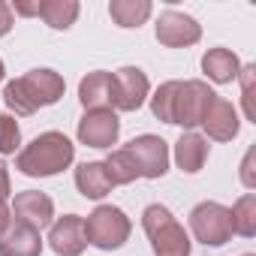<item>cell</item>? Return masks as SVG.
Wrapping results in <instances>:
<instances>
[{"label": "cell", "instance_id": "obj_1", "mask_svg": "<svg viewBox=\"0 0 256 256\" xmlns=\"http://www.w3.org/2000/svg\"><path fill=\"white\" fill-rule=\"evenodd\" d=\"M64 88L66 84H64V78L54 70H30L22 78L6 82L4 102H6L10 112L28 118V114H34L42 106H54L64 96Z\"/></svg>", "mask_w": 256, "mask_h": 256}, {"label": "cell", "instance_id": "obj_2", "mask_svg": "<svg viewBox=\"0 0 256 256\" xmlns=\"http://www.w3.org/2000/svg\"><path fill=\"white\" fill-rule=\"evenodd\" d=\"M76 157V145L64 133H42L36 136L16 160V169L28 178H48L64 172Z\"/></svg>", "mask_w": 256, "mask_h": 256}, {"label": "cell", "instance_id": "obj_3", "mask_svg": "<svg viewBox=\"0 0 256 256\" xmlns=\"http://www.w3.org/2000/svg\"><path fill=\"white\" fill-rule=\"evenodd\" d=\"M142 229L157 256H190V238L166 205H148L142 211Z\"/></svg>", "mask_w": 256, "mask_h": 256}, {"label": "cell", "instance_id": "obj_4", "mask_svg": "<svg viewBox=\"0 0 256 256\" xmlns=\"http://www.w3.org/2000/svg\"><path fill=\"white\" fill-rule=\"evenodd\" d=\"M84 238L100 250H118L130 238V217L114 205H100L84 220Z\"/></svg>", "mask_w": 256, "mask_h": 256}, {"label": "cell", "instance_id": "obj_5", "mask_svg": "<svg viewBox=\"0 0 256 256\" xmlns=\"http://www.w3.org/2000/svg\"><path fill=\"white\" fill-rule=\"evenodd\" d=\"M190 232L205 247H223L226 241H232L229 208L220 202H199L190 211Z\"/></svg>", "mask_w": 256, "mask_h": 256}, {"label": "cell", "instance_id": "obj_6", "mask_svg": "<svg viewBox=\"0 0 256 256\" xmlns=\"http://www.w3.org/2000/svg\"><path fill=\"white\" fill-rule=\"evenodd\" d=\"M214 96H217V94H214L205 82H199V78L178 82L175 102H172V124L187 126V133H190L193 126H199V124H202L205 108H208V102H211Z\"/></svg>", "mask_w": 256, "mask_h": 256}, {"label": "cell", "instance_id": "obj_7", "mask_svg": "<svg viewBox=\"0 0 256 256\" xmlns=\"http://www.w3.org/2000/svg\"><path fill=\"white\" fill-rule=\"evenodd\" d=\"M112 108L120 112H136L145 106L148 100V76L139 66H120L118 72H112Z\"/></svg>", "mask_w": 256, "mask_h": 256}, {"label": "cell", "instance_id": "obj_8", "mask_svg": "<svg viewBox=\"0 0 256 256\" xmlns=\"http://www.w3.org/2000/svg\"><path fill=\"white\" fill-rule=\"evenodd\" d=\"M120 136V120L112 108H94L84 112L78 120V142L88 148H112Z\"/></svg>", "mask_w": 256, "mask_h": 256}, {"label": "cell", "instance_id": "obj_9", "mask_svg": "<svg viewBox=\"0 0 256 256\" xmlns=\"http://www.w3.org/2000/svg\"><path fill=\"white\" fill-rule=\"evenodd\" d=\"M126 151L136 160L139 178H163L169 172V145L160 136H136Z\"/></svg>", "mask_w": 256, "mask_h": 256}, {"label": "cell", "instance_id": "obj_10", "mask_svg": "<svg viewBox=\"0 0 256 256\" xmlns=\"http://www.w3.org/2000/svg\"><path fill=\"white\" fill-rule=\"evenodd\" d=\"M202 36V28L193 16H184V12H175V10H166L157 22V42L166 46V48H187V46H196Z\"/></svg>", "mask_w": 256, "mask_h": 256}, {"label": "cell", "instance_id": "obj_11", "mask_svg": "<svg viewBox=\"0 0 256 256\" xmlns=\"http://www.w3.org/2000/svg\"><path fill=\"white\" fill-rule=\"evenodd\" d=\"M12 220L16 223H24V226H30V229H46V226H52L54 223V202L46 196V193H40V190H24V193H18L16 199H12Z\"/></svg>", "mask_w": 256, "mask_h": 256}, {"label": "cell", "instance_id": "obj_12", "mask_svg": "<svg viewBox=\"0 0 256 256\" xmlns=\"http://www.w3.org/2000/svg\"><path fill=\"white\" fill-rule=\"evenodd\" d=\"M48 244L58 256H82L84 247H88V238H84V220L78 214H64L52 223V232H48Z\"/></svg>", "mask_w": 256, "mask_h": 256}, {"label": "cell", "instance_id": "obj_13", "mask_svg": "<svg viewBox=\"0 0 256 256\" xmlns=\"http://www.w3.org/2000/svg\"><path fill=\"white\" fill-rule=\"evenodd\" d=\"M202 126L205 133L214 139V142H232L241 130V120H238V108L223 100V96H214L205 108V118H202Z\"/></svg>", "mask_w": 256, "mask_h": 256}, {"label": "cell", "instance_id": "obj_14", "mask_svg": "<svg viewBox=\"0 0 256 256\" xmlns=\"http://www.w3.org/2000/svg\"><path fill=\"white\" fill-rule=\"evenodd\" d=\"M42 253V238L36 229L24 223H10L6 232L0 235V256H40Z\"/></svg>", "mask_w": 256, "mask_h": 256}, {"label": "cell", "instance_id": "obj_15", "mask_svg": "<svg viewBox=\"0 0 256 256\" xmlns=\"http://www.w3.org/2000/svg\"><path fill=\"white\" fill-rule=\"evenodd\" d=\"M112 72L106 70H94L78 82V100L84 106V112L94 108H112Z\"/></svg>", "mask_w": 256, "mask_h": 256}, {"label": "cell", "instance_id": "obj_16", "mask_svg": "<svg viewBox=\"0 0 256 256\" xmlns=\"http://www.w3.org/2000/svg\"><path fill=\"white\" fill-rule=\"evenodd\" d=\"M76 187H78V193H82L84 199H102L106 193H112L114 181H112L106 163L90 160V163H82V166L76 169Z\"/></svg>", "mask_w": 256, "mask_h": 256}, {"label": "cell", "instance_id": "obj_17", "mask_svg": "<svg viewBox=\"0 0 256 256\" xmlns=\"http://www.w3.org/2000/svg\"><path fill=\"white\" fill-rule=\"evenodd\" d=\"M202 72L217 84H229L238 78L241 64H238L235 52H229V48H208L202 54Z\"/></svg>", "mask_w": 256, "mask_h": 256}, {"label": "cell", "instance_id": "obj_18", "mask_svg": "<svg viewBox=\"0 0 256 256\" xmlns=\"http://www.w3.org/2000/svg\"><path fill=\"white\" fill-rule=\"evenodd\" d=\"M208 160V139H202L199 133H184L175 142V163L181 172H199Z\"/></svg>", "mask_w": 256, "mask_h": 256}, {"label": "cell", "instance_id": "obj_19", "mask_svg": "<svg viewBox=\"0 0 256 256\" xmlns=\"http://www.w3.org/2000/svg\"><path fill=\"white\" fill-rule=\"evenodd\" d=\"M108 16L118 28H139L148 22L151 16V4L148 0H112L108 4Z\"/></svg>", "mask_w": 256, "mask_h": 256}, {"label": "cell", "instance_id": "obj_20", "mask_svg": "<svg viewBox=\"0 0 256 256\" xmlns=\"http://www.w3.org/2000/svg\"><path fill=\"white\" fill-rule=\"evenodd\" d=\"M40 18L54 30H66L78 18V4L76 0H40Z\"/></svg>", "mask_w": 256, "mask_h": 256}, {"label": "cell", "instance_id": "obj_21", "mask_svg": "<svg viewBox=\"0 0 256 256\" xmlns=\"http://www.w3.org/2000/svg\"><path fill=\"white\" fill-rule=\"evenodd\" d=\"M229 223H232V235H241V238L256 235V196L253 193H244L229 208Z\"/></svg>", "mask_w": 256, "mask_h": 256}, {"label": "cell", "instance_id": "obj_22", "mask_svg": "<svg viewBox=\"0 0 256 256\" xmlns=\"http://www.w3.org/2000/svg\"><path fill=\"white\" fill-rule=\"evenodd\" d=\"M106 169H108V175H112L114 187H118V184H133V181L139 178L136 160L130 157V151H126V148L112 151V154H108V160H106Z\"/></svg>", "mask_w": 256, "mask_h": 256}, {"label": "cell", "instance_id": "obj_23", "mask_svg": "<svg viewBox=\"0 0 256 256\" xmlns=\"http://www.w3.org/2000/svg\"><path fill=\"white\" fill-rule=\"evenodd\" d=\"M175 90H178V82H163V84L157 88V94L151 96V112H154V118H160L163 124H172Z\"/></svg>", "mask_w": 256, "mask_h": 256}, {"label": "cell", "instance_id": "obj_24", "mask_svg": "<svg viewBox=\"0 0 256 256\" xmlns=\"http://www.w3.org/2000/svg\"><path fill=\"white\" fill-rule=\"evenodd\" d=\"M22 145V130L12 114H0V154H16Z\"/></svg>", "mask_w": 256, "mask_h": 256}, {"label": "cell", "instance_id": "obj_25", "mask_svg": "<svg viewBox=\"0 0 256 256\" xmlns=\"http://www.w3.org/2000/svg\"><path fill=\"white\" fill-rule=\"evenodd\" d=\"M253 72H256V66H244L238 76H241V94H244V112H247V118L250 120H256V108H253Z\"/></svg>", "mask_w": 256, "mask_h": 256}, {"label": "cell", "instance_id": "obj_26", "mask_svg": "<svg viewBox=\"0 0 256 256\" xmlns=\"http://www.w3.org/2000/svg\"><path fill=\"white\" fill-rule=\"evenodd\" d=\"M10 30H12V6L0 0V36H6Z\"/></svg>", "mask_w": 256, "mask_h": 256}, {"label": "cell", "instance_id": "obj_27", "mask_svg": "<svg viewBox=\"0 0 256 256\" xmlns=\"http://www.w3.org/2000/svg\"><path fill=\"white\" fill-rule=\"evenodd\" d=\"M241 169H244V172H241L244 187H247V190H253V187H256V178H253V172H250V169H253V151H247V157H244V166H241Z\"/></svg>", "mask_w": 256, "mask_h": 256}, {"label": "cell", "instance_id": "obj_28", "mask_svg": "<svg viewBox=\"0 0 256 256\" xmlns=\"http://www.w3.org/2000/svg\"><path fill=\"white\" fill-rule=\"evenodd\" d=\"M10 193H12V187H10V172H6L4 163H0V205L10 199Z\"/></svg>", "mask_w": 256, "mask_h": 256}, {"label": "cell", "instance_id": "obj_29", "mask_svg": "<svg viewBox=\"0 0 256 256\" xmlns=\"http://www.w3.org/2000/svg\"><path fill=\"white\" fill-rule=\"evenodd\" d=\"M12 223V211H10V205L4 202V205H0V235H4L6 232V226Z\"/></svg>", "mask_w": 256, "mask_h": 256}, {"label": "cell", "instance_id": "obj_30", "mask_svg": "<svg viewBox=\"0 0 256 256\" xmlns=\"http://www.w3.org/2000/svg\"><path fill=\"white\" fill-rule=\"evenodd\" d=\"M16 12L18 16H40V0L36 4H16Z\"/></svg>", "mask_w": 256, "mask_h": 256}, {"label": "cell", "instance_id": "obj_31", "mask_svg": "<svg viewBox=\"0 0 256 256\" xmlns=\"http://www.w3.org/2000/svg\"><path fill=\"white\" fill-rule=\"evenodd\" d=\"M4 72H6V70H4V60H0V82H4Z\"/></svg>", "mask_w": 256, "mask_h": 256}, {"label": "cell", "instance_id": "obj_32", "mask_svg": "<svg viewBox=\"0 0 256 256\" xmlns=\"http://www.w3.org/2000/svg\"><path fill=\"white\" fill-rule=\"evenodd\" d=\"M244 256H253V253H244Z\"/></svg>", "mask_w": 256, "mask_h": 256}]
</instances>
